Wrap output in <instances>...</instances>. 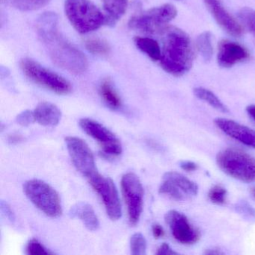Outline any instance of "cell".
Here are the masks:
<instances>
[{
  "label": "cell",
  "instance_id": "obj_1",
  "mask_svg": "<svg viewBox=\"0 0 255 255\" xmlns=\"http://www.w3.org/2000/svg\"><path fill=\"white\" fill-rule=\"evenodd\" d=\"M38 32L56 65L74 74H83L87 70L89 64L86 56L59 33L56 14L47 13L41 16L38 23Z\"/></svg>",
  "mask_w": 255,
  "mask_h": 255
},
{
  "label": "cell",
  "instance_id": "obj_2",
  "mask_svg": "<svg viewBox=\"0 0 255 255\" xmlns=\"http://www.w3.org/2000/svg\"><path fill=\"white\" fill-rule=\"evenodd\" d=\"M160 65L164 71L174 77H181L193 65V47L189 35L181 29L167 26L162 32Z\"/></svg>",
  "mask_w": 255,
  "mask_h": 255
},
{
  "label": "cell",
  "instance_id": "obj_3",
  "mask_svg": "<svg viewBox=\"0 0 255 255\" xmlns=\"http://www.w3.org/2000/svg\"><path fill=\"white\" fill-rule=\"evenodd\" d=\"M216 163L224 173L245 183L255 182V159L246 152L229 147L217 153Z\"/></svg>",
  "mask_w": 255,
  "mask_h": 255
},
{
  "label": "cell",
  "instance_id": "obj_4",
  "mask_svg": "<svg viewBox=\"0 0 255 255\" xmlns=\"http://www.w3.org/2000/svg\"><path fill=\"white\" fill-rule=\"evenodd\" d=\"M65 14L74 29L82 34L99 29L106 23V17L89 0H67Z\"/></svg>",
  "mask_w": 255,
  "mask_h": 255
},
{
  "label": "cell",
  "instance_id": "obj_5",
  "mask_svg": "<svg viewBox=\"0 0 255 255\" xmlns=\"http://www.w3.org/2000/svg\"><path fill=\"white\" fill-rule=\"evenodd\" d=\"M23 192L31 202L47 216L56 218L62 214L59 194L53 187L41 180H29L23 185Z\"/></svg>",
  "mask_w": 255,
  "mask_h": 255
},
{
  "label": "cell",
  "instance_id": "obj_6",
  "mask_svg": "<svg viewBox=\"0 0 255 255\" xmlns=\"http://www.w3.org/2000/svg\"><path fill=\"white\" fill-rule=\"evenodd\" d=\"M177 8L171 4L155 7L131 18L129 27L147 34L162 32L169 22L175 18Z\"/></svg>",
  "mask_w": 255,
  "mask_h": 255
},
{
  "label": "cell",
  "instance_id": "obj_7",
  "mask_svg": "<svg viewBox=\"0 0 255 255\" xmlns=\"http://www.w3.org/2000/svg\"><path fill=\"white\" fill-rule=\"evenodd\" d=\"M20 68L30 80L59 95H67L72 90L71 83L59 74L41 66L30 59H23Z\"/></svg>",
  "mask_w": 255,
  "mask_h": 255
},
{
  "label": "cell",
  "instance_id": "obj_8",
  "mask_svg": "<svg viewBox=\"0 0 255 255\" xmlns=\"http://www.w3.org/2000/svg\"><path fill=\"white\" fill-rule=\"evenodd\" d=\"M159 192L174 201H184L198 195V186L183 174L168 171L162 177Z\"/></svg>",
  "mask_w": 255,
  "mask_h": 255
},
{
  "label": "cell",
  "instance_id": "obj_9",
  "mask_svg": "<svg viewBox=\"0 0 255 255\" xmlns=\"http://www.w3.org/2000/svg\"><path fill=\"white\" fill-rule=\"evenodd\" d=\"M122 189L128 207L129 224L136 225L143 210L144 189L138 176L127 173L122 178Z\"/></svg>",
  "mask_w": 255,
  "mask_h": 255
},
{
  "label": "cell",
  "instance_id": "obj_10",
  "mask_svg": "<svg viewBox=\"0 0 255 255\" xmlns=\"http://www.w3.org/2000/svg\"><path fill=\"white\" fill-rule=\"evenodd\" d=\"M89 180L102 199L109 217L112 220H119L122 215V204L114 182L110 177H104L98 172Z\"/></svg>",
  "mask_w": 255,
  "mask_h": 255
},
{
  "label": "cell",
  "instance_id": "obj_11",
  "mask_svg": "<svg viewBox=\"0 0 255 255\" xmlns=\"http://www.w3.org/2000/svg\"><path fill=\"white\" fill-rule=\"evenodd\" d=\"M67 149L73 164L87 178L98 173L93 153L86 141L74 136L65 138Z\"/></svg>",
  "mask_w": 255,
  "mask_h": 255
},
{
  "label": "cell",
  "instance_id": "obj_12",
  "mask_svg": "<svg viewBox=\"0 0 255 255\" xmlns=\"http://www.w3.org/2000/svg\"><path fill=\"white\" fill-rule=\"evenodd\" d=\"M79 125L86 133L98 141L107 156H119L122 153L120 140L104 125L89 119H82Z\"/></svg>",
  "mask_w": 255,
  "mask_h": 255
},
{
  "label": "cell",
  "instance_id": "obj_13",
  "mask_svg": "<svg viewBox=\"0 0 255 255\" xmlns=\"http://www.w3.org/2000/svg\"><path fill=\"white\" fill-rule=\"evenodd\" d=\"M165 220L174 238L183 245H193L200 240V232L192 226L188 218L177 210H170Z\"/></svg>",
  "mask_w": 255,
  "mask_h": 255
},
{
  "label": "cell",
  "instance_id": "obj_14",
  "mask_svg": "<svg viewBox=\"0 0 255 255\" xmlns=\"http://www.w3.org/2000/svg\"><path fill=\"white\" fill-rule=\"evenodd\" d=\"M210 14L214 17L216 23L229 35L240 37L243 34V29L240 23L227 11L222 5L221 0H204Z\"/></svg>",
  "mask_w": 255,
  "mask_h": 255
},
{
  "label": "cell",
  "instance_id": "obj_15",
  "mask_svg": "<svg viewBox=\"0 0 255 255\" xmlns=\"http://www.w3.org/2000/svg\"><path fill=\"white\" fill-rule=\"evenodd\" d=\"M215 125L224 133L237 140L239 142L255 148V130L233 120L226 119H215Z\"/></svg>",
  "mask_w": 255,
  "mask_h": 255
},
{
  "label": "cell",
  "instance_id": "obj_16",
  "mask_svg": "<svg viewBox=\"0 0 255 255\" xmlns=\"http://www.w3.org/2000/svg\"><path fill=\"white\" fill-rule=\"evenodd\" d=\"M249 53L241 44L223 40L219 45L218 63L222 68H231L236 64L247 60Z\"/></svg>",
  "mask_w": 255,
  "mask_h": 255
},
{
  "label": "cell",
  "instance_id": "obj_17",
  "mask_svg": "<svg viewBox=\"0 0 255 255\" xmlns=\"http://www.w3.org/2000/svg\"><path fill=\"white\" fill-rule=\"evenodd\" d=\"M71 217L77 218L84 224L85 227L91 231L99 228L100 222L96 213L90 204L79 202L71 207L69 211Z\"/></svg>",
  "mask_w": 255,
  "mask_h": 255
},
{
  "label": "cell",
  "instance_id": "obj_18",
  "mask_svg": "<svg viewBox=\"0 0 255 255\" xmlns=\"http://www.w3.org/2000/svg\"><path fill=\"white\" fill-rule=\"evenodd\" d=\"M35 122L46 127H54L60 122L62 118L61 110L54 104L42 102L34 110Z\"/></svg>",
  "mask_w": 255,
  "mask_h": 255
},
{
  "label": "cell",
  "instance_id": "obj_19",
  "mask_svg": "<svg viewBox=\"0 0 255 255\" xmlns=\"http://www.w3.org/2000/svg\"><path fill=\"white\" fill-rule=\"evenodd\" d=\"M107 17L106 23L114 25L123 17L128 8V0H102Z\"/></svg>",
  "mask_w": 255,
  "mask_h": 255
},
{
  "label": "cell",
  "instance_id": "obj_20",
  "mask_svg": "<svg viewBox=\"0 0 255 255\" xmlns=\"http://www.w3.org/2000/svg\"><path fill=\"white\" fill-rule=\"evenodd\" d=\"M136 47L144 54L147 55L150 59L157 62L160 60L162 56V50L157 41L150 38L136 37L135 38Z\"/></svg>",
  "mask_w": 255,
  "mask_h": 255
},
{
  "label": "cell",
  "instance_id": "obj_21",
  "mask_svg": "<svg viewBox=\"0 0 255 255\" xmlns=\"http://www.w3.org/2000/svg\"><path fill=\"white\" fill-rule=\"evenodd\" d=\"M100 93L106 104L113 110H117L122 106V101L110 80H104L100 86Z\"/></svg>",
  "mask_w": 255,
  "mask_h": 255
},
{
  "label": "cell",
  "instance_id": "obj_22",
  "mask_svg": "<svg viewBox=\"0 0 255 255\" xmlns=\"http://www.w3.org/2000/svg\"><path fill=\"white\" fill-rule=\"evenodd\" d=\"M194 95L201 101L208 104L210 107L214 108L221 113H228L226 106L220 101L219 98L211 91L202 87L195 88L193 90Z\"/></svg>",
  "mask_w": 255,
  "mask_h": 255
},
{
  "label": "cell",
  "instance_id": "obj_23",
  "mask_svg": "<svg viewBox=\"0 0 255 255\" xmlns=\"http://www.w3.org/2000/svg\"><path fill=\"white\" fill-rule=\"evenodd\" d=\"M196 47L204 61L210 62L213 54L211 33L206 31L200 34L197 38Z\"/></svg>",
  "mask_w": 255,
  "mask_h": 255
},
{
  "label": "cell",
  "instance_id": "obj_24",
  "mask_svg": "<svg viewBox=\"0 0 255 255\" xmlns=\"http://www.w3.org/2000/svg\"><path fill=\"white\" fill-rule=\"evenodd\" d=\"M11 5L23 11H35L47 5L50 0H10Z\"/></svg>",
  "mask_w": 255,
  "mask_h": 255
},
{
  "label": "cell",
  "instance_id": "obj_25",
  "mask_svg": "<svg viewBox=\"0 0 255 255\" xmlns=\"http://www.w3.org/2000/svg\"><path fill=\"white\" fill-rule=\"evenodd\" d=\"M238 16L248 30L255 37V10L247 7L242 8L238 12Z\"/></svg>",
  "mask_w": 255,
  "mask_h": 255
},
{
  "label": "cell",
  "instance_id": "obj_26",
  "mask_svg": "<svg viewBox=\"0 0 255 255\" xmlns=\"http://www.w3.org/2000/svg\"><path fill=\"white\" fill-rule=\"evenodd\" d=\"M131 253L133 255H144L147 250V241L140 233L134 234L130 238Z\"/></svg>",
  "mask_w": 255,
  "mask_h": 255
},
{
  "label": "cell",
  "instance_id": "obj_27",
  "mask_svg": "<svg viewBox=\"0 0 255 255\" xmlns=\"http://www.w3.org/2000/svg\"><path fill=\"white\" fill-rule=\"evenodd\" d=\"M235 210L245 220L255 222V209L246 201H240L235 205Z\"/></svg>",
  "mask_w": 255,
  "mask_h": 255
},
{
  "label": "cell",
  "instance_id": "obj_28",
  "mask_svg": "<svg viewBox=\"0 0 255 255\" xmlns=\"http://www.w3.org/2000/svg\"><path fill=\"white\" fill-rule=\"evenodd\" d=\"M86 46L90 53L95 55H107L110 51L109 44L101 39L89 40Z\"/></svg>",
  "mask_w": 255,
  "mask_h": 255
},
{
  "label": "cell",
  "instance_id": "obj_29",
  "mask_svg": "<svg viewBox=\"0 0 255 255\" xmlns=\"http://www.w3.org/2000/svg\"><path fill=\"white\" fill-rule=\"evenodd\" d=\"M208 198L213 204H224L226 201L227 190L223 186L216 185L209 191Z\"/></svg>",
  "mask_w": 255,
  "mask_h": 255
},
{
  "label": "cell",
  "instance_id": "obj_30",
  "mask_svg": "<svg viewBox=\"0 0 255 255\" xmlns=\"http://www.w3.org/2000/svg\"><path fill=\"white\" fill-rule=\"evenodd\" d=\"M26 254L29 255H50L51 252L47 248L44 247L38 240L32 239L29 240L26 246Z\"/></svg>",
  "mask_w": 255,
  "mask_h": 255
},
{
  "label": "cell",
  "instance_id": "obj_31",
  "mask_svg": "<svg viewBox=\"0 0 255 255\" xmlns=\"http://www.w3.org/2000/svg\"><path fill=\"white\" fill-rule=\"evenodd\" d=\"M16 122L21 126H29V125L35 122L34 112L30 111V110L22 112L16 118Z\"/></svg>",
  "mask_w": 255,
  "mask_h": 255
},
{
  "label": "cell",
  "instance_id": "obj_32",
  "mask_svg": "<svg viewBox=\"0 0 255 255\" xmlns=\"http://www.w3.org/2000/svg\"><path fill=\"white\" fill-rule=\"evenodd\" d=\"M156 255H177V252H174L169 245L167 243H163L159 246V249H157Z\"/></svg>",
  "mask_w": 255,
  "mask_h": 255
},
{
  "label": "cell",
  "instance_id": "obj_33",
  "mask_svg": "<svg viewBox=\"0 0 255 255\" xmlns=\"http://www.w3.org/2000/svg\"><path fill=\"white\" fill-rule=\"evenodd\" d=\"M180 168L186 171H195L198 170V165L192 161H182L180 163Z\"/></svg>",
  "mask_w": 255,
  "mask_h": 255
},
{
  "label": "cell",
  "instance_id": "obj_34",
  "mask_svg": "<svg viewBox=\"0 0 255 255\" xmlns=\"http://www.w3.org/2000/svg\"><path fill=\"white\" fill-rule=\"evenodd\" d=\"M152 232H153V237L156 239L161 238L165 234L163 228H162L160 225H158V224L153 225V226L152 227Z\"/></svg>",
  "mask_w": 255,
  "mask_h": 255
},
{
  "label": "cell",
  "instance_id": "obj_35",
  "mask_svg": "<svg viewBox=\"0 0 255 255\" xmlns=\"http://www.w3.org/2000/svg\"><path fill=\"white\" fill-rule=\"evenodd\" d=\"M1 206H2V211H3L4 213H5L6 217H8V219H9V220L14 221V213H13L12 210H11V209L10 208L8 204H7V203L4 202V201H2V204H1Z\"/></svg>",
  "mask_w": 255,
  "mask_h": 255
},
{
  "label": "cell",
  "instance_id": "obj_36",
  "mask_svg": "<svg viewBox=\"0 0 255 255\" xmlns=\"http://www.w3.org/2000/svg\"><path fill=\"white\" fill-rule=\"evenodd\" d=\"M248 115L255 122V105L248 106L246 108Z\"/></svg>",
  "mask_w": 255,
  "mask_h": 255
},
{
  "label": "cell",
  "instance_id": "obj_37",
  "mask_svg": "<svg viewBox=\"0 0 255 255\" xmlns=\"http://www.w3.org/2000/svg\"><path fill=\"white\" fill-rule=\"evenodd\" d=\"M206 255H222V252H219V251L216 250V249H213V250H212V249H210V250L207 251V252H206Z\"/></svg>",
  "mask_w": 255,
  "mask_h": 255
},
{
  "label": "cell",
  "instance_id": "obj_38",
  "mask_svg": "<svg viewBox=\"0 0 255 255\" xmlns=\"http://www.w3.org/2000/svg\"><path fill=\"white\" fill-rule=\"evenodd\" d=\"M251 194H252V197H253L254 199H255V187L252 188L251 189Z\"/></svg>",
  "mask_w": 255,
  "mask_h": 255
}]
</instances>
